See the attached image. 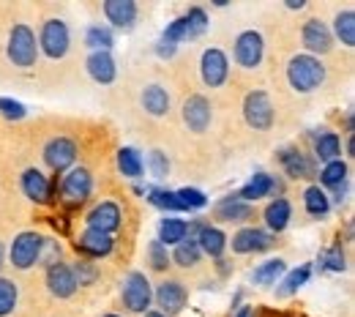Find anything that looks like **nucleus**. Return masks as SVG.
<instances>
[{
	"label": "nucleus",
	"mask_w": 355,
	"mask_h": 317,
	"mask_svg": "<svg viewBox=\"0 0 355 317\" xmlns=\"http://www.w3.org/2000/svg\"><path fill=\"white\" fill-rule=\"evenodd\" d=\"M287 83L298 93H314L325 83V66L314 55H295L287 63Z\"/></svg>",
	"instance_id": "f257e3e1"
},
{
	"label": "nucleus",
	"mask_w": 355,
	"mask_h": 317,
	"mask_svg": "<svg viewBox=\"0 0 355 317\" xmlns=\"http://www.w3.org/2000/svg\"><path fill=\"white\" fill-rule=\"evenodd\" d=\"M6 55L8 60L17 66V69H31L36 66V58H39V42H36V33L31 25L25 22H17L8 33V44H6Z\"/></svg>",
	"instance_id": "f03ea898"
},
{
	"label": "nucleus",
	"mask_w": 355,
	"mask_h": 317,
	"mask_svg": "<svg viewBox=\"0 0 355 317\" xmlns=\"http://www.w3.org/2000/svg\"><path fill=\"white\" fill-rule=\"evenodd\" d=\"M121 301L123 307L134 312V315H145L150 312V304H153V287L148 282V276L142 271H129L123 284H121Z\"/></svg>",
	"instance_id": "7ed1b4c3"
},
{
	"label": "nucleus",
	"mask_w": 355,
	"mask_h": 317,
	"mask_svg": "<svg viewBox=\"0 0 355 317\" xmlns=\"http://www.w3.org/2000/svg\"><path fill=\"white\" fill-rule=\"evenodd\" d=\"M69 44H71V33H69V25L58 17H49L42 25V33H39V49L44 52L49 60H60L69 55Z\"/></svg>",
	"instance_id": "20e7f679"
},
{
	"label": "nucleus",
	"mask_w": 355,
	"mask_h": 317,
	"mask_svg": "<svg viewBox=\"0 0 355 317\" xmlns=\"http://www.w3.org/2000/svg\"><path fill=\"white\" fill-rule=\"evenodd\" d=\"M90 191H93V175L85 167H71L60 181V200L69 208H77V205L88 203Z\"/></svg>",
	"instance_id": "39448f33"
},
{
	"label": "nucleus",
	"mask_w": 355,
	"mask_h": 317,
	"mask_svg": "<svg viewBox=\"0 0 355 317\" xmlns=\"http://www.w3.org/2000/svg\"><path fill=\"white\" fill-rule=\"evenodd\" d=\"M42 243H44V238H42L39 232H33V230L19 232V235L14 238V243H11V252H8L11 266H14L17 271H28V268H33V266L39 263Z\"/></svg>",
	"instance_id": "423d86ee"
},
{
	"label": "nucleus",
	"mask_w": 355,
	"mask_h": 317,
	"mask_svg": "<svg viewBox=\"0 0 355 317\" xmlns=\"http://www.w3.org/2000/svg\"><path fill=\"white\" fill-rule=\"evenodd\" d=\"M243 121L254 132H268L273 126V101L266 91H249L243 98Z\"/></svg>",
	"instance_id": "0eeeda50"
},
{
	"label": "nucleus",
	"mask_w": 355,
	"mask_h": 317,
	"mask_svg": "<svg viewBox=\"0 0 355 317\" xmlns=\"http://www.w3.org/2000/svg\"><path fill=\"white\" fill-rule=\"evenodd\" d=\"M77 142L69 139V137H52L44 145V164L55 173V175H63L74 167L77 162Z\"/></svg>",
	"instance_id": "6e6552de"
},
{
	"label": "nucleus",
	"mask_w": 355,
	"mask_h": 317,
	"mask_svg": "<svg viewBox=\"0 0 355 317\" xmlns=\"http://www.w3.org/2000/svg\"><path fill=\"white\" fill-rule=\"evenodd\" d=\"M276 243V235H270L263 227H241L232 241H227V246H232L235 255H260L268 252Z\"/></svg>",
	"instance_id": "1a4fd4ad"
},
{
	"label": "nucleus",
	"mask_w": 355,
	"mask_h": 317,
	"mask_svg": "<svg viewBox=\"0 0 355 317\" xmlns=\"http://www.w3.org/2000/svg\"><path fill=\"white\" fill-rule=\"evenodd\" d=\"M200 77L208 88H222L230 77V60L219 46H208L200 58Z\"/></svg>",
	"instance_id": "9d476101"
},
{
	"label": "nucleus",
	"mask_w": 355,
	"mask_h": 317,
	"mask_svg": "<svg viewBox=\"0 0 355 317\" xmlns=\"http://www.w3.org/2000/svg\"><path fill=\"white\" fill-rule=\"evenodd\" d=\"M232 55H235V63L241 69H257L263 63V55H266V42L257 31H243L235 39Z\"/></svg>",
	"instance_id": "9b49d317"
},
{
	"label": "nucleus",
	"mask_w": 355,
	"mask_h": 317,
	"mask_svg": "<svg viewBox=\"0 0 355 317\" xmlns=\"http://www.w3.org/2000/svg\"><path fill=\"white\" fill-rule=\"evenodd\" d=\"M183 123L189 126V132H194V135H202L208 126H211V121H214V107H211V101L202 96V93H194V96H189L186 101H183Z\"/></svg>",
	"instance_id": "f8f14e48"
},
{
	"label": "nucleus",
	"mask_w": 355,
	"mask_h": 317,
	"mask_svg": "<svg viewBox=\"0 0 355 317\" xmlns=\"http://www.w3.org/2000/svg\"><path fill=\"white\" fill-rule=\"evenodd\" d=\"M153 301H156V307H159L162 315L173 317L186 307L189 293H186L183 282H178V279H164V282L153 290Z\"/></svg>",
	"instance_id": "ddd939ff"
},
{
	"label": "nucleus",
	"mask_w": 355,
	"mask_h": 317,
	"mask_svg": "<svg viewBox=\"0 0 355 317\" xmlns=\"http://www.w3.org/2000/svg\"><path fill=\"white\" fill-rule=\"evenodd\" d=\"M276 162L282 164L284 175L293 178V181H309V178H314V173H317L314 170V162H311L301 148H282L276 153Z\"/></svg>",
	"instance_id": "4468645a"
},
{
	"label": "nucleus",
	"mask_w": 355,
	"mask_h": 317,
	"mask_svg": "<svg viewBox=\"0 0 355 317\" xmlns=\"http://www.w3.org/2000/svg\"><path fill=\"white\" fill-rule=\"evenodd\" d=\"M301 42L306 46V55H325V52H331V46H334V36H331V28L322 22V19H317V17H311L304 22V31H301Z\"/></svg>",
	"instance_id": "2eb2a0df"
},
{
	"label": "nucleus",
	"mask_w": 355,
	"mask_h": 317,
	"mask_svg": "<svg viewBox=\"0 0 355 317\" xmlns=\"http://www.w3.org/2000/svg\"><path fill=\"white\" fill-rule=\"evenodd\" d=\"M85 222H88V230H98V232L112 235L115 230H121V225H123V211H121L118 203L104 200L85 216Z\"/></svg>",
	"instance_id": "dca6fc26"
},
{
	"label": "nucleus",
	"mask_w": 355,
	"mask_h": 317,
	"mask_svg": "<svg viewBox=\"0 0 355 317\" xmlns=\"http://www.w3.org/2000/svg\"><path fill=\"white\" fill-rule=\"evenodd\" d=\"M282 189H284V183L279 181V178H273V175H268V173H254L249 183L238 191V197L243 200V203H257V200H266V197H282Z\"/></svg>",
	"instance_id": "f3484780"
},
{
	"label": "nucleus",
	"mask_w": 355,
	"mask_h": 317,
	"mask_svg": "<svg viewBox=\"0 0 355 317\" xmlns=\"http://www.w3.org/2000/svg\"><path fill=\"white\" fill-rule=\"evenodd\" d=\"M46 287L55 298H71L80 287H77V279H74V271L69 263H55L46 268Z\"/></svg>",
	"instance_id": "a211bd4d"
},
{
	"label": "nucleus",
	"mask_w": 355,
	"mask_h": 317,
	"mask_svg": "<svg viewBox=\"0 0 355 317\" xmlns=\"http://www.w3.org/2000/svg\"><path fill=\"white\" fill-rule=\"evenodd\" d=\"M74 249L83 252L88 260H98V257H107V255L115 249V241H112V235H107V232L85 230V232L74 241Z\"/></svg>",
	"instance_id": "6ab92c4d"
},
{
	"label": "nucleus",
	"mask_w": 355,
	"mask_h": 317,
	"mask_svg": "<svg viewBox=\"0 0 355 317\" xmlns=\"http://www.w3.org/2000/svg\"><path fill=\"white\" fill-rule=\"evenodd\" d=\"M216 219L219 222H232V225H246L249 219H254V208L249 203H243L238 194H230V197H222L214 208Z\"/></svg>",
	"instance_id": "aec40b11"
},
{
	"label": "nucleus",
	"mask_w": 355,
	"mask_h": 317,
	"mask_svg": "<svg viewBox=\"0 0 355 317\" xmlns=\"http://www.w3.org/2000/svg\"><path fill=\"white\" fill-rule=\"evenodd\" d=\"M22 191H25V197L28 200H33V203H39V205H46V203H52V181L46 178L42 170H36V167H31V170H25L22 173Z\"/></svg>",
	"instance_id": "412c9836"
},
{
	"label": "nucleus",
	"mask_w": 355,
	"mask_h": 317,
	"mask_svg": "<svg viewBox=\"0 0 355 317\" xmlns=\"http://www.w3.org/2000/svg\"><path fill=\"white\" fill-rule=\"evenodd\" d=\"M85 69H88L90 80L98 83V85H110L115 83L118 77V66H115V58L110 52H90L88 60H85Z\"/></svg>",
	"instance_id": "4be33fe9"
},
{
	"label": "nucleus",
	"mask_w": 355,
	"mask_h": 317,
	"mask_svg": "<svg viewBox=\"0 0 355 317\" xmlns=\"http://www.w3.org/2000/svg\"><path fill=\"white\" fill-rule=\"evenodd\" d=\"M107 22H112L118 31H132L137 22V3L134 0H107L104 6Z\"/></svg>",
	"instance_id": "5701e85b"
},
{
	"label": "nucleus",
	"mask_w": 355,
	"mask_h": 317,
	"mask_svg": "<svg viewBox=\"0 0 355 317\" xmlns=\"http://www.w3.org/2000/svg\"><path fill=\"white\" fill-rule=\"evenodd\" d=\"M263 219H266V230L270 235L287 230L290 219H293V205H290V200H287V197H273L266 205V211H263Z\"/></svg>",
	"instance_id": "b1692460"
},
{
	"label": "nucleus",
	"mask_w": 355,
	"mask_h": 317,
	"mask_svg": "<svg viewBox=\"0 0 355 317\" xmlns=\"http://www.w3.org/2000/svg\"><path fill=\"white\" fill-rule=\"evenodd\" d=\"M194 241H197V246H200V252L202 255H208V257H214V260H219L224 252H227V235H224L222 227H214V225H202L200 227V232L194 235Z\"/></svg>",
	"instance_id": "393cba45"
},
{
	"label": "nucleus",
	"mask_w": 355,
	"mask_h": 317,
	"mask_svg": "<svg viewBox=\"0 0 355 317\" xmlns=\"http://www.w3.org/2000/svg\"><path fill=\"white\" fill-rule=\"evenodd\" d=\"M139 101H142V110L153 118H164L170 112V93L162 85H148L139 96Z\"/></svg>",
	"instance_id": "a878e982"
},
{
	"label": "nucleus",
	"mask_w": 355,
	"mask_h": 317,
	"mask_svg": "<svg viewBox=\"0 0 355 317\" xmlns=\"http://www.w3.org/2000/svg\"><path fill=\"white\" fill-rule=\"evenodd\" d=\"M304 208H306V214H309L311 219H325L328 211H331V197H328V191L320 189L317 183L306 186V191H304Z\"/></svg>",
	"instance_id": "bb28decb"
},
{
	"label": "nucleus",
	"mask_w": 355,
	"mask_h": 317,
	"mask_svg": "<svg viewBox=\"0 0 355 317\" xmlns=\"http://www.w3.org/2000/svg\"><path fill=\"white\" fill-rule=\"evenodd\" d=\"M189 238V222L186 219H178V216H164L159 222V238L164 246H178L180 241Z\"/></svg>",
	"instance_id": "cd10ccee"
},
{
	"label": "nucleus",
	"mask_w": 355,
	"mask_h": 317,
	"mask_svg": "<svg viewBox=\"0 0 355 317\" xmlns=\"http://www.w3.org/2000/svg\"><path fill=\"white\" fill-rule=\"evenodd\" d=\"M314 159L322 162V164H328L334 159H342V139H339L336 132L317 135V139H314Z\"/></svg>",
	"instance_id": "c85d7f7f"
},
{
	"label": "nucleus",
	"mask_w": 355,
	"mask_h": 317,
	"mask_svg": "<svg viewBox=\"0 0 355 317\" xmlns=\"http://www.w3.org/2000/svg\"><path fill=\"white\" fill-rule=\"evenodd\" d=\"M118 170H121V175L123 178H142V173H145V159H142V153L137 151V148H121L118 151Z\"/></svg>",
	"instance_id": "c756f323"
},
{
	"label": "nucleus",
	"mask_w": 355,
	"mask_h": 317,
	"mask_svg": "<svg viewBox=\"0 0 355 317\" xmlns=\"http://www.w3.org/2000/svg\"><path fill=\"white\" fill-rule=\"evenodd\" d=\"M347 175H350V167H347V162H342V159H334V162H328V164H322V170H320V189H336V186H342V183H347Z\"/></svg>",
	"instance_id": "7c9ffc66"
},
{
	"label": "nucleus",
	"mask_w": 355,
	"mask_h": 317,
	"mask_svg": "<svg viewBox=\"0 0 355 317\" xmlns=\"http://www.w3.org/2000/svg\"><path fill=\"white\" fill-rule=\"evenodd\" d=\"M311 276V263H304V266H298L295 271H290L282 282H279V287H276V295L279 298H290V295H295L306 282H309Z\"/></svg>",
	"instance_id": "2f4dec72"
},
{
	"label": "nucleus",
	"mask_w": 355,
	"mask_h": 317,
	"mask_svg": "<svg viewBox=\"0 0 355 317\" xmlns=\"http://www.w3.org/2000/svg\"><path fill=\"white\" fill-rule=\"evenodd\" d=\"M331 36H336L345 46L355 44V11L353 8H345L334 17V28H331Z\"/></svg>",
	"instance_id": "473e14b6"
},
{
	"label": "nucleus",
	"mask_w": 355,
	"mask_h": 317,
	"mask_svg": "<svg viewBox=\"0 0 355 317\" xmlns=\"http://www.w3.org/2000/svg\"><path fill=\"white\" fill-rule=\"evenodd\" d=\"M287 271V266H284V260H266V263H260L254 271H252V282L254 284H260V287H270V284H276L282 276Z\"/></svg>",
	"instance_id": "72a5a7b5"
},
{
	"label": "nucleus",
	"mask_w": 355,
	"mask_h": 317,
	"mask_svg": "<svg viewBox=\"0 0 355 317\" xmlns=\"http://www.w3.org/2000/svg\"><path fill=\"white\" fill-rule=\"evenodd\" d=\"M145 194H148V203L153 208H162V211H170V214H186L183 203L178 200L173 189H145Z\"/></svg>",
	"instance_id": "f704fd0d"
},
{
	"label": "nucleus",
	"mask_w": 355,
	"mask_h": 317,
	"mask_svg": "<svg viewBox=\"0 0 355 317\" xmlns=\"http://www.w3.org/2000/svg\"><path fill=\"white\" fill-rule=\"evenodd\" d=\"M200 257H202V252H200L197 241H194V238H186V241L178 243L175 252L170 255V263H175L180 268H194V266L200 263Z\"/></svg>",
	"instance_id": "c9c22d12"
},
{
	"label": "nucleus",
	"mask_w": 355,
	"mask_h": 317,
	"mask_svg": "<svg viewBox=\"0 0 355 317\" xmlns=\"http://www.w3.org/2000/svg\"><path fill=\"white\" fill-rule=\"evenodd\" d=\"M115 44V36H112V31L107 28V25H90L88 31H85V46H90L93 52H110Z\"/></svg>",
	"instance_id": "e433bc0d"
},
{
	"label": "nucleus",
	"mask_w": 355,
	"mask_h": 317,
	"mask_svg": "<svg viewBox=\"0 0 355 317\" xmlns=\"http://www.w3.org/2000/svg\"><path fill=\"white\" fill-rule=\"evenodd\" d=\"M183 17H186V28H189V33H186V42H191V39H200V36L208 31V14H205V8L194 6V8H189Z\"/></svg>",
	"instance_id": "4c0bfd02"
},
{
	"label": "nucleus",
	"mask_w": 355,
	"mask_h": 317,
	"mask_svg": "<svg viewBox=\"0 0 355 317\" xmlns=\"http://www.w3.org/2000/svg\"><path fill=\"white\" fill-rule=\"evenodd\" d=\"M17 301H19V290H17V284H14L11 279L0 276V317L11 315L14 307H17Z\"/></svg>",
	"instance_id": "58836bf2"
},
{
	"label": "nucleus",
	"mask_w": 355,
	"mask_h": 317,
	"mask_svg": "<svg viewBox=\"0 0 355 317\" xmlns=\"http://www.w3.org/2000/svg\"><path fill=\"white\" fill-rule=\"evenodd\" d=\"M71 271H74V279H77V287H90V284H96V279H98V266L88 260V257H83V260H77L74 266H71Z\"/></svg>",
	"instance_id": "ea45409f"
},
{
	"label": "nucleus",
	"mask_w": 355,
	"mask_h": 317,
	"mask_svg": "<svg viewBox=\"0 0 355 317\" xmlns=\"http://www.w3.org/2000/svg\"><path fill=\"white\" fill-rule=\"evenodd\" d=\"M345 268H347V263H345V252H342V246H331V249L322 252V257H320V271L342 273Z\"/></svg>",
	"instance_id": "a19ab883"
},
{
	"label": "nucleus",
	"mask_w": 355,
	"mask_h": 317,
	"mask_svg": "<svg viewBox=\"0 0 355 317\" xmlns=\"http://www.w3.org/2000/svg\"><path fill=\"white\" fill-rule=\"evenodd\" d=\"M148 263H150L153 271H167L173 266L170 263V252H167V246L162 241H150L148 243Z\"/></svg>",
	"instance_id": "79ce46f5"
},
{
	"label": "nucleus",
	"mask_w": 355,
	"mask_h": 317,
	"mask_svg": "<svg viewBox=\"0 0 355 317\" xmlns=\"http://www.w3.org/2000/svg\"><path fill=\"white\" fill-rule=\"evenodd\" d=\"M175 194H178V200L183 203V208H186V211H200V208H205V205H208L205 191H200V189H194V186L178 189Z\"/></svg>",
	"instance_id": "37998d69"
},
{
	"label": "nucleus",
	"mask_w": 355,
	"mask_h": 317,
	"mask_svg": "<svg viewBox=\"0 0 355 317\" xmlns=\"http://www.w3.org/2000/svg\"><path fill=\"white\" fill-rule=\"evenodd\" d=\"M148 167H150V175H153L156 181H164V178L170 175V159H167V153H164V151H150Z\"/></svg>",
	"instance_id": "c03bdc74"
},
{
	"label": "nucleus",
	"mask_w": 355,
	"mask_h": 317,
	"mask_svg": "<svg viewBox=\"0 0 355 317\" xmlns=\"http://www.w3.org/2000/svg\"><path fill=\"white\" fill-rule=\"evenodd\" d=\"M186 33H189V28H186V17H178L173 19L167 28H164V33H162V42H167V44H180V42H186Z\"/></svg>",
	"instance_id": "a18cd8bd"
},
{
	"label": "nucleus",
	"mask_w": 355,
	"mask_h": 317,
	"mask_svg": "<svg viewBox=\"0 0 355 317\" xmlns=\"http://www.w3.org/2000/svg\"><path fill=\"white\" fill-rule=\"evenodd\" d=\"M55 263H60V243L55 241V238H44V243H42V252H39V263L36 266H55Z\"/></svg>",
	"instance_id": "49530a36"
},
{
	"label": "nucleus",
	"mask_w": 355,
	"mask_h": 317,
	"mask_svg": "<svg viewBox=\"0 0 355 317\" xmlns=\"http://www.w3.org/2000/svg\"><path fill=\"white\" fill-rule=\"evenodd\" d=\"M0 115L6 121H22L28 115V107L22 101H14V98H0Z\"/></svg>",
	"instance_id": "de8ad7c7"
},
{
	"label": "nucleus",
	"mask_w": 355,
	"mask_h": 317,
	"mask_svg": "<svg viewBox=\"0 0 355 317\" xmlns=\"http://www.w3.org/2000/svg\"><path fill=\"white\" fill-rule=\"evenodd\" d=\"M175 52H178L175 44H167V42L159 39V44H156V55H159V58H173Z\"/></svg>",
	"instance_id": "09e8293b"
},
{
	"label": "nucleus",
	"mask_w": 355,
	"mask_h": 317,
	"mask_svg": "<svg viewBox=\"0 0 355 317\" xmlns=\"http://www.w3.org/2000/svg\"><path fill=\"white\" fill-rule=\"evenodd\" d=\"M235 317H254V309H252V307H241Z\"/></svg>",
	"instance_id": "8fccbe9b"
},
{
	"label": "nucleus",
	"mask_w": 355,
	"mask_h": 317,
	"mask_svg": "<svg viewBox=\"0 0 355 317\" xmlns=\"http://www.w3.org/2000/svg\"><path fill=\"white\" fill-rule=\"evenodd\" d=\"M287 8H304V0H290Z\"/></svg>",
	"instance_id": "3c124183"
},
{
	"label": "nucleus",
	"mask_w": 355,
	"mask_h": 317,
	"mask_svg": "<svg viewBox=\"0 0 355 317\" xmlns=\"http://www.w3.org/2000/svg\"><path fill=\"white\" fill-rule=\"evenodd\" d=\"M353 151H355V148H353V135H350V137H347V156H353Z\"/></svg>",
	"instance_id": "603ef678"
},
{
	"label": "nucleus",
	"mask_w": 355,
	"mask_h": 317,
	"mask_svg": "<svg viewBox=\"0 0 355 317\" xmlns=\"http://www.w3.org/2000/svg\"><path fill=\"white\" fill-rule=\"evenodd\" d=\"M3 263H6V249H3V243H0V268H3Z\"/></svg>",
	"instance_id": "864d4df0"
},
{
	"label": "nucleus",
	"mask_w": 355,
	"mask_h": 317,
	"mask_svg": "<svg viewBox=\"0 0 355 317\" xmlns=\"http://www.w3.org/2000/svg\"><path fill=\"white\" fill-rule=\"evenodd\" d=\"M145 317H167V315H162V312H145Z\"/></svg>",
	"instance_id": "5fc2aeb1"
},
{
	"label": "nucleus",
	"mask_w": 355,
	"mask_h": 317,
	"mask_svg": "<svg viewBox=\"0 0 355 317\" xmlns=\"http://www.w3.org/2000/svg\"><path fill=\"white\" fill-rule=\"evenodd\" d=\"M104 317H121V315H104Z\"/></svg>",
	"instance_id": "6e6d98bb"
}]
</instances>
